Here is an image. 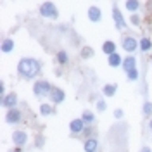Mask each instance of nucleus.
<instances>
[{
    "instance_id": "3",
    "label": "nucleus",
    "mask_w": 152,
    "mask_h": 152,
    "mask_svg": "<svg viewBox=\"0 0 152 152\" xmlns=\"http://www.w3.org/2000/svg\"><path fill=\"white\" fill-rule=\"evenodd\" d=\"M50 90H52V86H50V83H47V81H37V83L33 85V94L38 95V97H43V95L50 94Z\"/></svg>"
},
{
    "instance_id": "21",
    "label": "nucleus",
    "mask_w": 152,
    "mask_h": 152,
    "mask_svg": "<svg viewBox=\"0 0 152 152\" xmlns=\"http://www.w3.org/2000/svg\"><path fill=\"white\" fill-rule=\"evenodd\" d=\"M40 113L43 114V116H48V114L52 113V107H50L48 104H42L40 105Z\"/></svg>"
},
{
    "instance_id": "17",
    "label": "nucleus",
    "mask_w": 152,
    "mask_h": 152,
    "mask_svg": "<svg viewBox=\"0 0 152 152\" xmlns=\"http://www.w3.org/2000/svg\"><path fill=\"white\" fill-rule=\"evenodd\" d=\"M116 88H118V85H116V83L105 85V86H104V94L107 95V97H113V95L116 94Z\"/></svg>"
},
{
    "instance_id": "24",
    "label": "nucleus",
    "mask_w": 152,
    "mask_h": 152,
    "mask_svg": "<svg viewBox=\"0 0 152 152\" xmlns=\"http://www.w3.org/2000/svg\"><path fill=\"white\" fill-rule=\"evenodd\" d=\"M83 121H85V123H94V114L92 113H85L83 114Z\"/></svg>"
},
{
    "instance_id": "12",
    "label": "nucleus",
    "mask_w": 152,
    "mask_h": 152,
    "mask_svg": "<svg viewBox=\"0 0 152 152\" xmlns=\"http://www.w3.org/2000/svg\"><path fill=\"white\" fill-rule=\"evenodd\" d=\"M16 102H18L16 94H9L7 97H4V99H2V104L5 105V107H9V109H12V107L16 105Z\"/></svg>"
},
{
    "instance_id": "2",
    "label": "nucleus",
    "mask_w": 152,
    "mask_h": 152,
    "mask_svg": "<svg viewBox=\"0 0 152 152\" xmlns=\"http://www.w3.org/2000/svg\"><path fill=\"white\" fill-rule=\"evenodd\" d=\"M40 14L43 18H48V19H57L59 18V12H57L56 5L52 2H43L42 7H40Z\"/></svg>"
},
{
    "instance_id": "18",
    "label": "nucleus",
    "mask_w": 152,
    "mask_h": 152,
    "mask_svg": "<svg viewBox=\"0 0 152 152\" xmlns=\"http://www.w3.org/2000/svg\"><path fill=\"white\" fill-rule=\"evenodd\" d=\"M138 5H140L138 0H128V2H126V9L132 10V12H135V10L138 9Z\"/></svg>"
},
{
    "instance_id": "16",
    "label": "nucleus",
    "mask_w": 152,
    "mask_h": 152,
    "mask_svg": "<svg viewBox=\"0 0 152 152\" xmlns=\"http://www.w3.org/2000/svg\"><path fill=\"white\" fill-rule=\"evenodd\" d=\"M102 50H104L107 56L114 54V50H116V45H114V42H105L104 45H102Z\"/></svg>"
},
{
    "instance_id": "8",
    "label": "nucleus",
    "mask_w": 152,
    "mask_h": 152,
    "mask_svg": "<svg viewBox=\"0 0 152 152\" xmlns=\"http://www.w3.org/2000/svg\"><path fill=\"white\" fill-rule=\"evenodd\" d=\"M137 47H138V43H137V40H135V38L126 37V38L123 40V48L126 50V52H133Z\"/></svg>"
},
{
    "instance_id": "4",
    "label": "nucleus",
    "mask_w": 152,
    "mask_h": 152,
    "mask_svg": "<svg viewBox=\"0 0 152 152\" xmlns=\"http://www.w3.org/2000/svg\"><path fill=\"white\" fill-rule=\"evenodd\" d=\"M50 99H52V102H56V104H61L64 99H66V94H64V90H61V88H57L54 86L52 90H50Z\"/></svg>"
},
{
    "instance_id": "7",
    "label": "nucleus",
    "mask_w": 152,
    "mask_h": 152,
    "mask_svg": "<svg viewBox=\"0 0 152 152\" xmlns=\"http://www.w3.org/2000/svg\"><path fill=\"white\" fill-rule=\"evenodd\" d=\"M123 69L126 71V73H130L132 69H135L137 67V61H135V57H132V56H128V57H124L123 59Z\"/></svg>"
},
{
    "instance_id": "30",
    "label": "nucleus",
    "mask_w": 152,
    "mask_h": 152,
    "mask_svg": "<svg viewBox=\"0 0 152 152\" xmlns=\"http://www.w3.org/2000/svg\"><path fill=\"white\" fill-rule=\"evenodd\" d=\"M149 128H151V130H152V121H151V123H149Z\"/></svg>"
},
{
    "instance_id": "26",
    "label": "nucleus",
    "mask_w": 152,
    "mask_h": 152,
    "mask_svg": "<svg viewBox=\"0 0 152 152\" xmlns=\"http://www.w3.org/2000/svg\"><path fill=\"white\" fill-rule=\"evenodd\" d=\"M97 109H99V111H104L105 109V102L104 100H99V102H97Z\"/></svg>"
},
{
    "instance_id": "29",
    "label": "nucleus",
    "mask_w": 152,
    "mask_h": 152,
    "mask_svg": "<svg viewBox=\"0 0 152 152\" xmlns=\"http://www.w3.org/2000/svg\"><path fill=\"white\" fill-rule=\"evenodd\" d=\"M142 152H151V149H149V147H143V149H142Z\"/></svg>"
},
{
    "instance_id": "28",
    "label": "nucleus",
    "mask_w": 152,
    "mask_h": 152,
    "mask_svg": "<svg viewBox=\"0 0 152 152\" xmlns=\"http://www.w3.org/2000/svg\"><path fill=\"white\" fill-rule=\"evenodd\" d=\"M132 23H133V24H138V23H140V19L137 18V16H132Z\"/></svg>"
},
{
    "instance_id": "13",
    "label": "nucleus",
    "mask_w": 152,
    "mask_h": 152,
    "mask_svg": "<svg viewBox=\"0 0 152 152\" xmlns=\"http://www.w3.org/2000/svg\"><path fill=\"white\" fill-rule=\"evenodd\" d=\"M97 147H99V142L95 138H88L85 142V152H97Z\"/></svg>"
},
{
    "instance_id": "22",
    "label": "nucleus",
    "mask_w": 152,
    "mask_h": 152,
    "mask_svg": "<svg viewBox=\"0 0 152 152\" xmlns=\"http://www.w3.org/2000/svg\"><path fill=\"white\" fill-rule=\"evenodd\" d=\"M57 61H59L61 64H66L67 62V54L66 52H59V54H57Z\"/></svg>"
},
{
    "instance_id": "11",
    "label": "nucleus",
    "mask_w": 152,
    "mask_h": 152,
    "mask_svg": "<svg viewBox=\"0 0 152 152\" xmlns=\"http://www.w3.org/2000/svg\"><path fill=\"white\" fill-rule=\"evenodd\" d=\"M100 16H102V12H100L99 7H90V9H88V19H90V21L99 23V21H100Z\"/></svg>"
},
{
    "instance_id": "20",
    "label": "nucleus",
    "mask_w": 152,
    "mask_h": 152,
    "mask_svg": "<svg viewBox=\"0 0 152 152\" xmlns=\"http://www.w3.org/2000/svg\"><path fill=\"white\" fill-rule=\"evenodd\" d=\"M92 56H94V48H90V47L81 48V57L83 59H88V57H92Z\"/></svg>"
},
{
    "instance_id": "23",
    "label": "nucleus",
    "mask_w": 152,
    "mask_h": 152,
    "mask_svg": "<svg viewBox=\"0 0 152 152\" xmlns=\"http://www.w3.org/2000/svg\"><path fill=\"white\" fill-rule=\"evenodd\" d=\"M143 114H147V116L152 114V104L151 102H145V104H143Z\"/></svg>"
},
{
    "instance_id": "6",
    "label": "nucleus",
    "mask_w": 152,
    "mask_h": 152,
    "mask_svg": "<svg viewBox=\"0 0 152 152\" xmlns=\"http://www.w3.org/2000/svg\"><path fill=\"white\" fill-rule=\"evenodd\" d=\"M69 128H71L73 133H81L85 130V121H83V118H81V119H73V121L69 123Z\"/></svg>"
},
{
    "instance_id": "15",
    "label": "nucleus",
    "mask_w": 152,
    "mask_h": 152,
    "mask_svg": "<svg viewBox=\"0 0 152 152\" xmlns=\"http://www.w3.org/2000/svg\"><path fill=\"white\" fill-rule=\"evenodd\" d=\"M119 64H123V61H121V56H118L116 52H114V54H111V56H109V66L116 67V66H119Z\"/></svg>"
},
{
    "instance_id": "10",
    "label": "nucleus",
    "mask_w": 152,
    "mask_h": 152,
    "mask_svg": "<svg viewBox=\"0 0 152 152\" xmlns=\"http://www.w3.org/2000/svg\"><path fill=\"white\" fill-rule=\"evenodd\" d=\"M26 140H28V137H26L24 132H14L12 133V142L16 143V145H24Z\"/></svg>"
},
{
    "instance_id": "27",
    "label": "nucleus",
    "mask_w": 152,
    "mask_h": 152,
    "mask_svg": "<svg viewBox=\"0 0 152 152\" xmlns=\"http://www.w3.org/2000/svg\"><path fill=\"white\" fill-rule=\"evenodd\" d=\"M114 116H116V118H123V111H121V109H116V111H114Z\"/></svg>"
},
{
    "instance_id": "14",
    "label": "nucleus",
    "mask_w": 152,
    "mask_h": 152,
    "mask_svg": "<svg viewBox=\"0 0 152 152\" xmlns=\"http://www.w3.org/2000/svg\"><path fill=\"white\" fill-rule=\"evenodd\" d=\"M12 50H14V42H12L10 38H5V40L2 42V52H4V54H9Z\"/></svg>"
},
{
    "instance_id": "9",
    "label": "nucleus",
    "mask_w": 152,
    "mask_h": 152,
    "mask_svg": "<svg viewBox=\"0 0 152 152\" xmlns=\"http://www.w3.org/2000/svg\"><path fill=\"white\" fill-rule=\"evenodd\" d=\"M7 123H10V124H14V123H19V119H21V113H19L18 109H9V113H7Z\"/></svg>"
},
{
    "instance_id": "1",
    "label": "nucleus",
    "mask_w": 152,
    "mask_h": 152,
    "mask_svg": "<svg viewBox=\"0 0 152 152\" xmlns=\"http://www.w3.org/2000/svg\"><path fill=\"white\" fill-rule=\"evenodd\" d=\"M18 71L23 78L31 80V78H35V76L38 75V71H40V62H38L37 59H21L19 64H18Z\"/></svg>"
},
{
    "instance_id": "19",
    "label": "nucleus",
    "mask_w": 152,
    "mask_h": 152,
    "mask_svg": "<svg viewBox=\"0 0 152 152\" xmlns=\"http://www.w3.org/2000/svg\"><path fill=\"white\" fill-rule=\"evenodd\" d=\"M151 47H152L151 40H149V38H142V42H140V48H142L143 52H147Z\"/></svg>"
},
{
    "instance_id": "25",
    "label": "nucleus",
    "mask_w": 152,
    "mask_h": 152,
    "mask_svg": "<svg viewBox=\"0 0 152 152\" xmlns=\"http://www.w3.org/2000/svg\"><path fill=\"white\" fill-rule=\"evenodd\" d=\"M128 78H130V80H138V71H137V67H135V69H132V71H130V73H128Z\"/></svg>"
},
{
    "instance_id": "5",
    "label": "nucleus",
    "mask_w": 152,
    "mask_h": 152,
    "mask_svg": "<svg viewBox=\"0 0 152 152\" xmlns=\"http://www.w3.org/2000/svg\"><path fill=\"white\" fill-rule=\"evenodd\" d=\"M113 16H114V23H116V28L118 29H126V23H124L123 16H121V12H119V9L114 5L113 7Z\"/></svg>"
}]
</instances>
